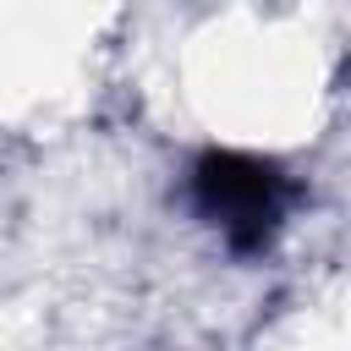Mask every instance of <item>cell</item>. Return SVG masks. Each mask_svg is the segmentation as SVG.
<instances>
[{"instance_id": "1", "label": "cell", "mask_w": 351, "mask_h": 351, "mask_svg": "<svg viewBox=\"0 0 351 351\" xmlns=\"http://www.w3.org/2000/svg\"><path fill=\"white\" fill-rule=\"evenodd\" d=\"M192 197L197 208L230 236L236 252H258L274 241L285 219V176L269 159L252 154H203L192 170Z\"/></svg>"}]
</instances>
